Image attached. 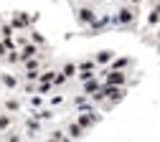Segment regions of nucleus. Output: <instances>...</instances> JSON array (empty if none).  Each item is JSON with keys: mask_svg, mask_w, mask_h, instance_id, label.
<instances>
[{"mask_svg": "<svg viewBox=\"0 0 160 142\" xmlns=\"http://www.w3.org/2000/svg\"><path fill=\"white\" fill-rule=\"evenodd\" d=\"M74 13H76V20H79V26H94L97 23V8L92 5V3H76V8H74Z\"/></svg>", "mask_w": 160, "mask_h": 142, "instance_id": "obj_1", "label": "nucleus"}, {"mask_svg": "<svg viewBox=\"0 0 160 142\" xmlns=\"http://www.w3.org/2000/svg\"><path fill=\"white\" fill-rule=\"evenodd\" d=\"M140 8H135V5H130V3H122L119 5V10H117V23L119 26H125V28H135V23H137V13Z\"/></svg>", "mask_w": 160, "mask_h": 142, "instance_id": "obj_2", "label": "nucleus"}, {"mask_svg": "<svg viewBox=\"0 0 160 142\" xmlns=\"http://www.w3.org/2000/svg\"><path fill=\"white\" fill-rule=\"evenodd\" d=\"M99 76L104 79V84H114V86H127V81H130V74L119 71V69H102Z\"/></svg>", "mask_w": 160, "mask_h": 142, "instance_id": "obj_3", "label": "nucleus"}, {"mask_svg": "<svg viewBox=\"0 0 160 142\" xmlns=\"http://www.w3.org/2000/svg\"><path fill=\"white\" fill-rule=\"evenodd\" d=\"M114 56H117V51H112V48H102V51L94 53V61H97L99 69H107L112 61H114Z\"/></svg>", "mask_w": 160, "mask_h": 142, "instance_id": "obj_4", "label": "nucleus"}, {"mask_svg": "<svg viewBox=\"0 0 160 142\" xmlns=\"http://www.w3.org/2000/svg\"><path fill=\"white\" fill-rule=\"evenodd\" d=\"M0 84H3L8 91H15L23 86V76H15V74H0Z\"/></svg>", "mask_w": 160, "mask_h": 142, "instance_id": "obj_5", "label": "nucleus"}, {"mask_svg": "<svg viewBox=\"0 0 160 142\" xmlns=\"http://www.w3.org/2000/svg\"><path fill=\"white\" fill-rule=\"evenodd\" d=\"M64 130H66V135H69V140H82V137H87V130H84L82 125H79L76 119H69Z\"/></svg>", "mask_w": 160, "mask_h": 142, "instance_id": "obj_6", "label": "nucleus"}, {"mask_svg": "<svg viewBox=\"0 0 160 142\" xmlns=\"http://www.w3.org/2000/svg\"><path fill=\"white\" fill-rule=\"evenodd\" d=\"M76 122H79V125H82V127L89 132V130L97 125V122H99V117H97L94 112H87V109H84V112H79V114H76Z\"/></svg>", "mask_w": 160, "mask_h": 142, "instance_id": "obj_7", "label": "nucleus"}, {"mask_svg": "<svg viewBox=\"0 0 160 142\" xmlns=\"http://www.w3.org/2000/svg\"><path fill=\"white\" fill-rule=\"evenodd\" d=\"M13 125H15V114L0 107V135H5L8 130H13Z\"/></svg>", "mask_w": 160, "mask_h": 142, "instance_id": "obj_8", "label": "nucleus"}, {"mask_svg": "<svg viewBox=\"0 0 160 142\" xmlns=\"http://www.w3.org/2000/svg\"><path fill=\"white\" fill-rule=\"evenodd\" d=\"M3 109H8V112H13V114H18L23 109V101L18 99V96H13V94H5V99H3Z\"/></svg>", "mask_w": 160, "mask_h": 142, "instance_id": "obj_9", "label": "nucleus"}, {"mask_svg": "<svg viewBox=\"0 0 160 142\" xmlns=\"http://www.w3.org/2000/svg\"><path fill=\"white\" fill-rule=\"evenodd\" d=\"M135 66V61L130 58V56H114V61L107 66V69H119V71H127V69H132Z\"/></svg>", "mask_w": 160, "mask_h": 142, "instance_id": "obj_10", "label": "nucleus"}, {"mask_svg": "<svg viewBox=\"0 0 160 142\" xmlns=\"http://www.w3.org/2000/svg\"><path fill=\"white\" fill-rule=\"evenodd\" d=\"M102 84H104V79H102V76H94V79H89V81H84V84H82V91L89 96V94H94Z\"/></svg>", "mask_w": 160, "mask_h": 142, "instance_id": "obj_11", "label": "nucleus"}, {"mask_svg": "<svg viewBox=\"0 0 160 142\" xmlns=\"http://www.w3.org/2000/svg\"><path fill=\"white\" fill-rule=\"evenodd\" d=\"M13 28L28 31V28H31V18H28L26 13H15V15H13Z\"/></svg>", "mask_w": 160, "mask_h": 142, "instance_id": "obj_12", "label": "nucleus"}, {"mask_svg": "<svg viewBox=\"0 0 160 142\" xmlns=\"http://www.w3.org/2000/svg\"><path fill=\"white\" fill-rule=\"evenodd\" d=\"M58 71H61V74H64L66 79H74V76L79 74V66H76V61H64Z\"/></svg>", "mask_w": 160, "mask_h": 142, "instance_id": "obj_13", "label": "nucleus"}, {"mask_svg": "<svg viewBox=\"0 0 160 142\" xmlns=\"http://www.w3.org/2000/svg\"><path fill=\"white\" fill-rule=\"evenodd\" d=\"M76 66H79V71H99L94 56H92V58H82V61H76Z\"/></svg>", "mask_w": 160, "mask_h": 142, "instance_id": "obj_14", "label": "nucleus"}, {"mask_svg": "<svg viewBox=\"0 0 160 142\" xmlns=\"http://www.w3.org/2000/svg\"><path fill=\"white\" fill-rule=\"evenodd\" d=\"M5 64H8V66H21V51H18V48H10L8 56H5Z\"/></svg>", "mask_w": 160, "mask_h": 142, "instance_id": "obj_15", "label": "nucleus"}, {"mask_svg": "<svg viewBox=\"0 0 160 142\" xmlns=\"http://www.w3.org/2000/svg\"><path fill=\"white\" fill-rule=\"evenodd\" d=\"M48 140H53V142H66L69 135H66V130H51V132H48Z\"/></svg>", "mask_w": 160, "mask_h": 142, "instance_id": "obj_16", "label": "nucleus"}, {"mask_svg": "<svg viewBox=\"0 0 160 142\" xmlns=\"http://www.w3.org/2000/svg\"><path fill=\"white\" fill-rule=\"evenodd\" d=\"M28 36H31V41H33L36 46H41V48H46V38H43L41 33H38V31H33V28H28Z\"/></svg>", "mask_w": 160, "mask_h": 142, "instance_id": "obj_17", "label": "nucleus"}, {"mask_svg": "<svg viewBox=\"0 0 160 142\" xmlns=\"http://www.w3.org/2000/svg\"><path fill=\"white\" fill-rule=\"evenodd\" d=\"M21 76H23V81H38V76H41V69H28V71H23Z\"/></svg>", "mask_w": 160, "mask_h": 142, "instance_id": "obj_18", "label": "nucleus"}, {"mask_svg": "<svg viewBox=\"0 0 160 142\" xmlns=\"http://www.w3.org/2000/svg\"><path fill=\"white\" fill-rule=\"evenodd\" d=\"M56 74H58L56 69H46V66H43V69H41V76H38V81H53Z\"/></svg>", "mask_w": 160, "mask_h": 142, "instance_id": "obj_19", "label": "nucleus"}, {"mask_svg": "<svg viewBox=\"0 0 160 142\" xmlns=\"http://www.w3.org/2000/svg\"><path fill=\"white\" fill-rule=\"evenodd\" d=\"M0 38H13V23H0Z\"/></svg>", "mask_w": 160, "mask_h": 142, "instance_id": "obj_20", "label": "nucleus"}, {"mask_svg": "<svg viewBox=\"0 0 160 142\" xmlns=\"http://www.w3.org/2000/svg\"><path fill=\"white\" fill-rule=\"evenodd\" d=\"M94 76H97V71H79V74H76V79L82 81V84H84V81H89V79H94Z\"/></svg>", "mask_w": 160, "mask_h": 142, "instance_id": "obj_21", "label": "nucleus"}, {"mask_svg": "<svg viewBox=\"0 0 160 142\" xmlns=\"http://www.w3.org/2000/svg\"><path fill=\"white\" fill-rule=\"evenodd\" d=\"M66 81H69V79H66V76H64V74H61V71H58V74H56V76H53V86H56V89H61V86H64V84H66Z\"/></svg>", "mask_w": 160, "mask_h": 142, "instance_id": "obj_22", "label": "nucleus"}, {"mask_svg": "<svg viewBox=\"0 0 160 142\" xmlns=\"http://www.w3.org/2000/svg\"><path fill=\"white\" fill-rule=\"evenodd\" d=\"M127 3H130V5H135V8H140V5H142V0H127Z\"/></svg>", "mask_w": 160, "mask_h": 142, "instance_id": "obj_23", "label": "nucleus"}, {"mask_svg": "<svg viewBox=\"0 0 160 142\" xmlns=\"http://www.w3.org/2000/svg\"><path fill=\"white\" fill-rule=\"evenodd\" d=\"M84 3H92V5H94V3H99V0H84Z\"/></svg>", "mask_w": 160, "mask_h": 142, "instance_id": "obj_24", "label": "nucleus"}, {"mask_svg": "<svg viewBox=\"0 0 160 142\" xmlns=\"http://www.w3.org/2000/svg\"><path fill=\"white\" fill-rule=\"evenodd\" d=\"M155 38H158V41H160V26H158V36H155Z\"/></svg>", "mask_w": 160, "mask_h": 142, "instance_id": "obj_25", "label": "nucleus"}, {"mask_svg": "<svg viewBox=\"0 0 160 142\" xmlns=\"http://www.w3.org/2000/svg\"><path fill=\"white\" fill-rule=\"evenodd\" d=\"M150 3H152V0H150Z\"/></svg>", "mask_w": 160, "mask_h": 142, "instance_id": "obj_26", "label": "nucleus"}]
</instances>
